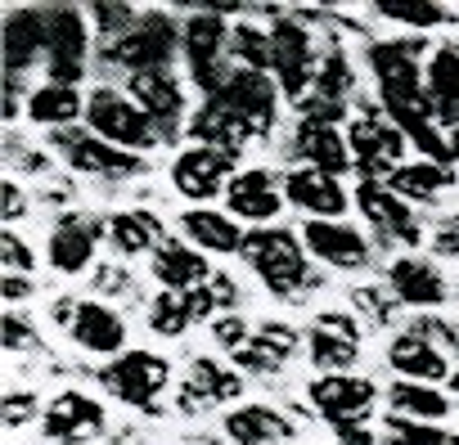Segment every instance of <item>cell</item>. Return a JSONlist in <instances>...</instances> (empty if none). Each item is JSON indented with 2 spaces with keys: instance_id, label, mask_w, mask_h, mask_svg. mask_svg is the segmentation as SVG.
<instances>
[{
  "instance_id": "1",
  "label": "cell",
  "mask_w": 459,
  "mask_h": 445,
  "mask_svg": "<svg viewBox=\"0 0 459 445\" xmlns=\"http://www.w3.org/2000/svg\"><path fill=\"white\" fill-rule=\"evenodd\" d=\"M244 261L257 270V279L275 293V297H284V302H298V297H307L320 279L311 275V266H307V244H302V235H293V230H284V226H266V230H253L248 235V244H244Z\"/></svg>"
},
{
  "instance_id": "2",
  "label": "cell",
  "mask_w": 459,
  "mask_h": 445,
  "mask_svg": "<svg viewBox=\"0 0 459 445\" xmlns=\"http://www.w3.org/2000/svg\"><path fill=\"white\" fill-rule=\"evenodd\" d=\"M230 37H235V28H230L225 14H216V10H194L180 23V59L189 68V81L203 90V99L221 95V86L235 73Z\"/></svg>"
},
{
  "instance_id": "3",
  "label": "cell",
  "mask_w": 459,
  "mask_h": 445,
  "mask_svg": "<svg viewBox=\"0 0 459 445\" xmlns=\"http://www.w3.org/2000/svg\"><path fill=\"white\" fill-rule=\"evenodd\" d=\"M369 73L378 81V99L383 113L392 108H419L432 113L428 104V68H423V41L405 37V41H374L369 46Z\"/></svg>"
},
{
  "instance_id": "4",
  "label": "cell",
  "mask_w": 459,
  "mask_h": 445,
  "mask_svg": "<svg viewBox=\"0 0 459 445\" xmlns=\"http://www.w3.org/2000/svg\"><path fill=\"white\" fill-rule=\"evenodd\" d=\"M176 50H180V23H176L167 10H144L140 23H135L122 41L100 46V64L122 68L126 77H135V73L171 68Z\"/></svg>"
},
{
  "instance_id": "5",
  "label": "cell",
  "mask_w": 459,
  "mask_h": 445,
  "mask_svg": "<svg viewBox=\"0 0 459 445\" xmlns=\"http://www.w3.org/2000/svg\"><path fill=\"white\" fill-rule=\"evenodd\" d=\"M86 131H95L100 140H108L126 153H149L162 144V131L149 122V113L113 86H95L86 95Z\"/></svg>"
},
{
  "instance_id": "6",
  "label": "cell",
  "mask_w": 459,
  "mask_h": 445,
  "mask_svg": "<svg viewBox=\"0 0 459 445\" xmlns=\"http://www.w3.org/2000/svg\"><path fill=\"white\" fill-rule=\"evenodd\" d=\"M275 23L266 28L271 32V50H275V81H280V90L293 99V104H302L307 95H311V86H316V77H320V59H316V41H311V28L298 19V14H275V10H266Z\"/></svg>"
},
{
  "instance_id": "7",
  "label": "cell",
  "mask_w": 459,
  "mask_h": 445,
  "mask_svg": "<svg viewBox=\"0 0 459 445\" xmlns=\"http://www.w3.org/2000/svg\"><path fill=\"white\" fill-rule=\"evenodd\" d=\"M347 144H351V162L360 171V180H392L405 162V135L396 131V122L378 108H365L351 126H347Z\"/></svg>"
},
{
  "instance_id": "8",
  "label": "cell",
  "mask_w": 459,
  "mask_h": 445,
  "mask_svg": "<svg viewBox=\"0 0 459 445\" xmlns=\"http://www.w3.org/2000/svg\"><path fill=\"white\" fill-rule=\"evenodd\" d=\"M91 59V23L77 5H46V68L50 81L77 86Z\"/></svg>"
},
{
  "instance_id": "9",
  "label": "cell",
  "mask_w": 459,
  "mask_h": 445,
  "mask_svg": "<svg viewBox=\"0 0 459 445\" xmlns=\"http://www.w3.org/2000/svg\"><path fill=\"white\" fill-rule=\"evenodd\" d=\"M100 382H104V391L117 396L122 405L153 414V409H158V396H162L167 382H171V364H167L162 355H153V351H122L117 360H108V364L100 369Z\"/></svg>"
},
{
  "instance_id": "10",
  "label": "cell",
  "mask_w": 459,
  "mask_h": 445,
  "mask_svg": "<svg viewBox=\"0 0 459 445\" xmlns=\"http://www.w3.org/2000/svg\"><path fill=\"white\" fill-rule=\"evenodd\" d=\"M50 144L64 153V162L77 171V175H95V180H131V175H144V158L140 153H126L108 140H100L95 131H50Z\"/></svg>"
},
{
  "instance_id": "11",
  "label": "cell",
  "mask_w": 459,
  "mask_h": 445,
  "mask_svg": "<svg viewBox=\"0 0 459 445\" xmlns=\"http://www.w3.org/2000/svg\"><path fill=\"white\" fill-rule=\"evenodd\" d=\"M356 207L369 220V230L378 235V244H410V248H419L423 220L387 180H360L356 184Z\"/></svg>"
},
{
  "instance_id": "12",
  "label": "cell",
  "mask_w": 459,
  "mask_h": 445,
  "mask_svg": "<svg viewBox=\"0 0 459 445\" xmlns=\"http://www.w3.org/2000/svg\"><path fill=\"white\" fill-rule=\"evenodd\" d=\"M280 81L271 73H253V68H235L230 73V81L221 86V99L235 108L257 140H266L275 131V117H280Z\"/></svg>"
},
{
  "instance_id": "13",
  "label": "cell",
  "mask_w": 459,
  "mask_h": 445,
  "mask_svg": "<svg viewBox=\"0 0 459 445\" xmlns=\"http://www.w3.org/2000/svg\"><path fill=\"white\" fill-rule=\"evenodd\" d=\"M108 235V226L100 216H86V211H64L55 220V230L46 239V261L59 270V275H82L91 261H95V248L100 239Z\"/></svg>"
},
{
  "instance_id": "14",
  "label": "cell",
  "mask_w": 459,
  "mask_h": 445,
  "mask_svg": "<svg viewBox=\"0 0 459 445\" xmlns=\"http://www.w3.org/2000/svg\"><path fill=\"white\" fill-rule=\"evenodd\" d=\"M284 202H289V198H284V180H275V171H266V167H248V171H239L235 180H230V189H225V207H230V216L253 220L257 230L271 226Z\"/></svg>"
},
{
  "instance_id": "15",
  "label": "cell",
  "mask_w": 459,
  "mask_h": 445,
  "mask_svg": "<svg viewBox=\"0 0 459 445\" xmlns=\"http://www.w3.org/2000/svg\"><path fill=\"white\" fill-rule=\"evenodd\" d=\"M126 95L149 113V122L162 131V140L180 135V117H185V90L176 81L171 68H153V73H135L126 77Z\"/></svg>"
},
{
  "instance_id": "16",
  "label": "cell",
  "mask_w": 459,
  "mask_h": 445,
  "mask_svg": "<svg viewBox=\"0 0 459 445\" xmlns=\"http://www.w3.org/2000/svg\"><path fill=\"white\" fill-rule=\"evenodd\" d=\"M104 423H108L104 405L82 396V391H59L50 400V409L41 414L46 441H59V445H86V441H95L104 432Z\"/></svg>"
},
{
  "instance_id": "17",
  "label": "cell",
  "mask_w": 459,
  "mask_h": 445,
  "mask_svg": "<svg viewBox=\"0 0 459 445\" xmlns=\"http://www.w3.org/2000/svg\"><path fill=\"white\" fill-rule=\"evenodd\" d=\"M235 162H239V158L194 144V149H185V153L171 162V184H176L189 202H207V198H216V193L230 189V180H235V175H230V171H235Z\"/></svg>"
},
{
  "instance_id": "18",
  "label": "cell",
  "mask_w": 459,
  "mask_h": 445,
  "mask_svg": "<svg viewBox=\"0 0 459 445\" xmlns=\"http://www.w3.org/2000/svg\"><path fill=\"white\" fill-rule=\"evenodd\" d=\"M307 400L329 423H347V418H365L374 409L378 387L360 373H320L316 382H307Z\"/></svg>"
},
{
  "instance_id": "19",
  "label": "cell",
  "mask_w": 459,
  "mask_h": 445,
  "mask_svg": "<svg viewBox=\"0 0 459 445\" xmlns=\"http://www.w3.org/2000/svg\"><path fill=\"white\" fill-rule=\"evenodd\" d=\"M302 244L316 261H325L333 270H365L369 266V239L356 226H347V220H307Z\"/></svg>"
},
{
  "instance_id": "20",
  "label": "cell",
  "mask_w": 459,
  "mask_h": 445,
  "mask_svg": "<svg viewBox=\"0 0 459 445\" xmlns=\"http://www.w3.org/2000/svg\"><path fill=\"white\" fill-rule=\"evenodd\" d=\"M244 396V373L230 369L221 360H207L198 355L180 382V409L185 414H203V409H216V405H230Z\"/></svg>"
},
{
  "instance_id": "21",
  "label": "cell",
  "mask_w": 459,
  "mask_h": 445,
  "mask_svg": "<svg viewBox=\"0 0 459 445\" xmlns=\"http://www.w3.org/2000/svg\"><path fill=\"white\" fill-rule=\"evenodd\" d=\"M189 135H194V144L216 149V153H230V158H239V153L248 149V140H257L253 126H248L235 108H230L221 95H212V99H203V104L194 108Z\"/></svg>"
},
{
  "instance_id": "22",
  "label": "cell",
  "mask_w": 459,
  "mask_h": 445,
  "mask_svg": "<svg viewBox=\"0 0 459 445\" xmlns=\"http://www.w3.org/2000/svg\"><path fill=\"white\" fill-rule=\"evenodd\" d=\"M387 364L405 378V382H450V360H446V351H441V342H432L428 333H419L414 324L405 329V333H396L392 342H387Z\"/></svg>"
},
{
  "instance_id": "23",
  "label": "cell",
  "mask_w": 459,
  "mask_h": 445,
  "mask_svg": "<svg viewBox=\"0 0 459 445\" xmlns=\"http://www.w3.org/2000/svg\"><path fill=\"white\" fill-rule=\"evenodd\" d=\"M284 198L307 211V220H342L347 211V189L338 175H325L316 167H293L284 175Z\"/></svg>"
},
{
  "instance_id": "24",
  "label": "cell",
  "mask_w": 459,
  "mask_h": 445,
  "mask_svg": "<svg viewBox=\"0 0 459 445\" xmlns=\"http://www.w3.org/2000/svg\"><path fill=\"white\" fill-rule=\"evenodd\" d=\"M387 288H392L396 306H414V311H432V306H441V302L450 297L446 275H441L428 257H419V252L396 257V261L387 266Z\"/></svg>"
},
{
  "instance_id": "25",
  "label": "cell",
  "mask_w": 459,
  "mask_h": 445,
  "mask_svg": "<svg viewBox=\"0 0 459 445\" xmlns=\"http://www.w3.org/2000/svg\"><path fill=\"white\" fill-rule=\"evenodd\" d=\"M360 355V329L347 311H320L311 324V364L325 373H347Z\"/></svg>"
},
{
  "instance_id": "26",
  "label": "cell",
  "mask_w": 459,
  "mask_h": 445,
  "mask_svg": "<svg viewBox=\"0 0 459 445\" xmlns=\"http://www.w3.org/2000/svg\"><path fill=\"white\" fill-rule=\"evenodd\" d=\"M293 158H298L302 167L325 171V175H347V171H356L347 135H342L338 126L307 122V117H302V122H298V131H293Z\"/></svg>"
},
{
  "instance_id": "27",
  "label": "cell",
  "mask_w": 459,
  "mask_h": 445,
  "mask_svg": "<svg viewBox=\"0 0 459 445\" xmlns=\"http://www.w3.org/2000/svg\"><path fill=\"white\" fill-rule=\"evenodd\" d=\"M37 59H46V5H23L5 14V73L23 77Z\"/></svg>"
},
{
  "instance_id": "28",
  "label": "cell",
  "mask_w": 459,
  "mask_h": 445,
  "mask_svg": "<svg viewBox=\"0 0 459 445\" xmlns=\"http://www.w3.org/2000/svg\"><path fill=\"white\" fill-rule=\"evenodd\" d=\"M73 342L91 355H122L126 347V320L108 306V302H82L77 306V320H73Z\"/></svg>"
},
{
  "instance_id": "29",
  "label": "cell",
  "mask_w": 459,
  "mask_h": 445,
  "mask_svg": "<svg viewBox=\"0 0 459 445\" xmlns=\"http://www.w3.org/2000/svg\"><path fill=\"white\" fill-rule=\"evenodd\" d=\"M180 235L189 239V248H198V252H221V257H235V252H244V244H248V235L239 230V220H235V216H221V211H212V207H189V211L180 216Z\"/></svg>"
},
{
  "instance_id": "30",
  "label": "cell",
  "mask_w": 459,
  "mask_h": 445,
  "mask_svg": "<svg viewBox=\"0 0 459 445\" xmlns=\"http://www.w3.org/2000/svg\"><path fill=\"white\" fill-rule=\"evenodd\" d=\"M298 423L280 414L275 405H239L225 414V436L235 445H284L293 441Z\"/></svg>"
},
{
  "instance_id": "31",
  "label": "cell",
  "mask_w": 459,
  "mask_h": 445,
  "mask_svg": "<svg viewBox=\"0 0 459 445\" xmlns=\"http://www.w3.org/2000/svg\"><path fill=\"white\" fill-rule=\"evenodd\" d=\"M216 270L207 266V257L180 239H167L158 252H153V279L162 284V293H194L212 279Z\"/></svg>"
},
{
  "instance_id": "32",
  "label": "cell",
  "mask_w": 459,
  "mask_h": 445,
  "mask_svg": "<svg viewBox=\"0 0 459 445\" xmlns=\"http://www.w3.org/2000/svg\"><path fill=\"white\" fill-rule=\"evenodd\" d=\"M423 81H428V104L437 126L459 131V46H437Z\"/></svg>"
},
{
  "instance_id": "33",
  "label": "cell",
  "mask_w": 459,
  "mask_h": 445,
  "mask_svg": "<svg viewBox=\"0 0 459 445\" xmlns=\"http://www.w3.org/2000/svg\"><path fill=\"white\" fill-rule=\"evenodd\" d=\"M293 351H298V333H293L289 324H275V320H271V324H257V329H253L248 347L235 351V360H239L244 373H275V369L289 364Z\"/></svg>"
},
{
  "instance_id": "34",
  "label": "cell",
  "mask_w": 459,
  "mask_h": 445,
  "mask_svg": "<svg viewBox=\"0 0 459 445\" xmlns=\"http://www.w3.org/2000/svg\"><path fill=\"white\" fill-rule=\"evenodd\" d=\"M108 244L122 252V257H144V252H158L167 239H162V220L153 211H117L108 216Z\"/></svg>"
},
{
  "instance_id": "35",
  "label": "cell",
  "mask_w": 459,
  "mask_h": 445,
  "mask_svg": "<svg viewBox=\"0 0 459 445\" xmlns=\"http://www.w3.org/2000/svg\"><path fill=\"white\" fill-rule=\"evenodd\" d=\"M28 117H32L37 126H50V131H73V122L86 117V99L77 95V86L46 81L41 90H32V99H28Z\"/></svg>"
},
{
  "instance_id": "36",
  "label": "cell",
  "mask_w": 459,
  "mask_h": 445,
  "mask_svg": "<svg viewBox=\"0 0 459 445\" xmlns=\"http://www.w3.org/2000/svg\"><path fill=\"white\" fill-rule=\"evenodd\" d=\"M410 207L414 202H437L446 189H455V167H446V162H428V158H419V162H405L392 180H387Z\"/></svg>"
},
{
  "instance_id": "37",
  "label": "cell",
  "mask_w": 459,
  "mask_h": 445,
  "mask_svg": "<svg viewBox=\"0 0 459 445\" xmlns=\"http://www.w3.org/2000/svg\"><path fill=\"white\" fill-rule=\"evenodd\" d=\"M387 405H392V414L414 418V423H432V418L450 414V396L446 391H437L428 382H405V378L387 387Z\"/></svg>"
},
{
  "instance_id": "38",
  "label": "cell",
  "mask_w": 459,
  "mask_h": 445,
  "mask_svg": "<svg viewBox=\"0 0 459 445\" xmlns=\"http://www.w3.org/2000/svg\"><path fill=\"white\" fill-rule=\"evenodd\" d=\"M230 59H235V68H253V73H271L275 77L271 32H262L253 23H235V37H230Z\"/></svg>"
},
{
  "instance_id": "39",
  "label": "cell",
  "mask_w": 459,
  "mask_h": 445,
  "mask_svg": "<svg viewBox=\"0 0 459 445\" xmlns=\"http://www.w3.org/2000/svg\"><path fill=\"white\" fill-rule=\"evenodd\" d=\"M351 90H356V73H351L347 55L333 46V50L320 59V77H316V86H311L307 99H325V104H342V108H347Z\"/></svg>"
},
{
  "instance_id": "40",
  "label": "cell",
  "mask_w": 459,
  "mask_h": 445,
  "mask_svg": "<svg viewBox=\"0 0 459 445\" xmlns=\"http://www.w3.org/2000/svg\"><path fill=\"white\" fill-rule=\"evenodd\" d=\"M185 302H189V315H194V320H212L216 311L239 315V284L230 279V275H221V270H216L203 288L185 293Z\"/></svg>"
},
{
  "instance_id": "41",
  "label": "cell",
  "mask_w": 459,
  "mask_h": 445,
  "mask_svg": "<svg viewBox=\"0 0 459 445\" xmlns=\"http://www.w3.org/2000/svg\"><path fill=\"white\" fill-rule=\"evenodd\" d=\"M374 14L387 19V23H401L410 32H428L437 23H450V10L446 5H428V0H378Z\"/></svg>"
},
{
  "instance_id": "42",
  "label": "cell",
  "mask_w": 459,
  "mask_h": 445,
  "mask_svg": "<svg viewBox=\"0 0 459 445\" xmlns=\"http://www.w3.org/2000/svg\"><path fill=\"white\" fill-rule=\"evenodd\" d=\"M383 441L387 445H459V432H450L441 423H414V418L392 414L383 423Z\"/></svg>"
},
{
  "instance_id": "43",
  "label": "cell",
  "mask_w": 459,
  "mask_h": 445,
  "mask_svg": "<svg viewBox=\"0 0 459 445\" xmlns=\"http://www.w3.org/2000/svg\"><path fill=\"white\" fill-rule=\"evenodd\" d=\"M189 324H194V315H189L185 293H162V297L149 302V329H153L158 338H180Z\"/></svg>"
},
{
  "instance_id": "44",
  "label": "cell",
  "mask_w": 459,
  "mask_h": 445,
  "mask_svg": "<svg viewBox=\"0 0 459 445\" xmlns=\"http://www.w3.org/2000/svg\"><path fill=\"white\" fill-rule=\"evenodd\" d=\"M86 19L95 23L100 41L108 46V41H122V37L140 23V10H131V5H113V0H100V5L86 10Z\"/></svg>"
},
{
  "instance_id": "45",
  "label": "cell",
  "mask_w": 459,
  "mask_h": 445,
  "mask_svg": "<svg viewBox=\"0 0 459 445\" xmlns=\"http://www.w3.org/2000/svg\"><path fill=\"white\" fill-rule=\"evenodd\" d=\"M0 261H5V275H32V266H37L32 248H28L14 230L0 235Z\"/></svg>"
},
{
  "instance_id": "46",
  "label": "cell",
  "mask_w": 459,
  "mask_h": 445,
  "mask_svg": "<svg viewBox=\"0 0 459 445\" xmlns=\"http://www.w3.org/2000/svg\"><path fill=\"white\" fill-rule=\"evenodd\" d=\"M351 302L365 311L369 324H392V315H396V297H383L378 288H356Z\"/></svg>"
},
{
  "instance_id": "47",
  "label": "cell",
  "mask_w": 459,
  "mask_h": 445,
  "mask_svg": "<svg viewBox=\"0 0 459 445\" xmlns=\"http://www.w3.org/2000/svg\"><path fill=\"white\" fill-rule=\"evenodd\" d=\"M212 338L230 351V355H235V351H244L248 347V338H253V329L244 324V315H221L216 324H212Z\"/></svg>"
},
{
  "instance_id": "48",
  "label": "cell",
  "mask_w": 459,
  "mask_h": 445,
  "mask_svg": "<svg viewBox=\"0 0 459 445\" xmlns=\"http://www.w3.org/2000/svg\"><path fill=\"white\" fill-rule=\"evenodd\" d=\"M37 333L28 320H19V311H5V351H37Z\"/></svg>"
},
{
  "instance_id": "49",
  "label": "cell",
  "mask_w": 459,
  "mask_h": 445,
  "mask_svg": "<svg viewBox=\"0 0 459 445\" xmlns=\"http://www.w3.org/2000/svg\"><path fill=\"white\" fill-rule=\"evenodd\" d=\"M37 418V396L32 391H10L5 396V427H23Z\"/></svg>"
},
{
  "instance_id": "50",
  "label": "cell",
  "mask_w": 459,
  "mask_h": 445,
  "mask_svg": "<svg viewBox=\"0 0 459 445\" xmlns=\"http://www.w3.org/2000/svg\"><path fill=\"white\" fill-rule=\"evenodd\" d=\"M95 288H100V293H122V297H135V284L126 279V270H122V266H100Z\"/></svg>"
},
{
  "instance_id": "51",
  "label": "cell",
  "mask_w": 459,
  "mask_h": 445,
  "mask_svg": "<svg viewBox=\"0 0 459 445\" xmlns=\"http://www.w3.org/2000/svg\"><path fill=\"white\" fill-rule=\"evenodd\" d=\"M333 436H338V445H378V441H374V432L365 427V418L333 423Z\"/></svg>"
},
{
  "instance_id": "52",
  "label": "cell",
  "mask_w": 459,
  "mask_h": 445,
  "mask_svg": "<svg viewBox=\"0 0 459 445\" xmlns=\"http://www.w3.org/2000/svg\"><path fill=\"white\" fill-rule=\"evenodd\" d=\"M19 216H28V198H23V189H19L14 180H5V220L14 226Z\"/></svg>"
},
{
  "instance_id": "53",
  "label": "cell",
  "mask_w": 459,
  "mask_h": 445,
  "mask_svg": "<svg viewBox=\"0 0 459 445\" xmlns=\"http://www.w3.org/2000/svg\"><path fill=\"white\" fill-rule=\"evenodd\" d=\"M32 297V279L28 275H5V302L14 306V302H28Z\"/></svg>"
},
{
  "instance_id": "54",
  "label": "cell",
  "mask_w": 459,
  "mask_h": 445,
  "mask_svg": "<svg viewBox=\"0 0 459 445\" xmlns=\"http://www.w3.org/2000/svg\"><path fill=\"white\" fill-rule=\"evenodd\" d=\"M432 248H437L441 257H459V235L450 230V220H446V226H441V230L432 235Z\"/></svg>"
},
{
  "instance_id": "55",
  "label": "cell",
  "mask_w": 459,
  "mask_h": 445,
  "mask_svg": "<svg viewBox=\"0 0 459 445\" xmlns=\"http://www.w3.org/2000/svg\"><path fill=\"white\" fill-rule=\"evenodd\" d=\"M14 117H19V77L5 73V122H14Z\"/></svg>"
},
{
  "instance_id": "56",
  "label": "cell",
  "mask_w": 459,
  "mask_h": 445,
  "mask_svg": "<svg viewBox=\"0 0 459 445\" xmlns=\"http://www.w3.org/2000/svg\"><path fill=\"white\" fill-rule=\"evenodd\" d=\"M23 171H46V158L32 153V149H23Z\"/></svg>"
},
{
  "instance_id": "57",
  "label": "cell",
  "mask_w": 459,
  "mask_h": 445,
  "mask_svg": "<svg viewBox=\"0 0 459 445\" xmlns=\"http://www.w3.org/2000/svg\"><path fill=\"white\" fill-rule=\"evenodd\" d=\"M108 445H144V441H140V436H131V432H117Z\"/></svg>"
},
{
  "instance_id": "58",
  "label": "cell",
  "mask_w": 459,
  "mask_h": 445,
  "mask_svg": "<svg viewBox=\"0 0 459 445\" xmlns=\"http://www.w3.org/2000/svg\"><path fill=\"white\" fill-rule=\"evenodd\" d=\"M450 158L459 162V131H450Z\"/></svg>"
},
{
  "instance_id": "59",
  "label": "cell",
  "mask_w": 459,
  "mask_h": 445,
  "mask_svg": "<svg viewBox=\"0 0 459 445\" xmlns=\"http://www.w3.org/2000/svg\"><path fill=\"white\" fill-rule=\"evenodd\" d=\"M450 391H455V396H459V369H455V373H450Z\"/></svg>"
},
{
  "instance_id": "60",
  "label": "cell",
  "mask_w": 459,
  "mask_h": 445,
  "mask_svg": "<svg viewBox=\"0 0 459 445\" xmlns=\"http://www.w3.org/2000/svg\"><path fill=\"white\" fill-rule=\"evenodd\" d=\"M450 230H455V235H459V211H455V216H450Z\"/></svg>"
},
{
  "instance_id": "61",
  "label": "cell",
  "mask_w": 459,
  "mask_h": 445,
  "mask_svg": "<svg viewBox=\"0 0 459 445\" xmlns=\"http://www.w3.org/2000/svg\"><path fill=\"white\" fill-rule=\"evenodd\" d=\"M455 342H459V324H455Z\"/></svg>"
}]
</instances>
